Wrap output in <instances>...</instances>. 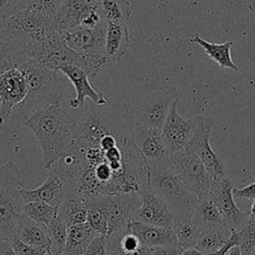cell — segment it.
Wrapping results in <instances>:
<instances>
[{"instance_id": "7bdbcfd3", "label": "cell", "mask_w": 255, "mask_h": 255, "mask_svg": "<svg viewBox=\"0 0 255 255\" xmlns=\"http://www.w3.org/2000/svg\"><path fill=\"white\" fill-rule=\"evenodd\" d=\"M88 1H89V2H90V3H92V0H88Z\"/></svg>"}, {"instance_id": "60d3db41", "label": "cell", "mask_w": 255, "mask_h": 255, "mask_svg": "<svg viewBox=\"0 0 255 255\" xmlns=\"http://www.w3.org/2000/svg\"><path fill=\"white\" fill-rule=\"evenodd\" d=\"M250 10L252 11V13L255 15V3L254 4H252L251 6H250Z\"/></svg>"}, {"instance_id": "ac0fdd59", "label": "cell", "mask_w": 255, "mask_h": 255, "mask_svg": "<svg viewBox=\"0 0 255 255\" xmlns=\"http://www.w3.org/2000/svg\"><path fill=\"white\" fill-rule=\"evenodd\" d=\"M127 230L133 234L142 244L150 248L177 245L174 233L170 228L146 224L131 218L128 222Z\"/></svg>"}, {"instance_id": "5bb4252c", "label": "cell", "mask_w": 255, "mask_h": 255, "mask_svg": "<svg viewBox=\"0 0 255 255\" xmlns=\"http://www.w3.org/2000/svg\"><path fill=\"white\" fill-rule=\"evenodd\" d=\"M58 72H61L69 79L76 91V97L68 101V106L71 109L76 110L82 108L87 98L97 106L103 107L108 105V100L104 95L98 93L92 87L90 78L83 69L74 65H62L58 68Z\"/></svg>"}, {"instance_id": "74e56055", "label": "cell", "mask_w": 255, "mask_h": 255, "mask_svg": "<svg viewBox=\"0 0 255 255\" xmlns=\"http://www.w3.org/2000/svg\"><path fill=\"white\" fill-rule=\"evenodd\" d=\"M0 255H18L10 241L0 238Z\"/></svg>"}, {"instance_id": "5b68a950", "label": "cell", "mask_w": 255, "mask_h": 255, "mask_svg": "<svg viewBox=\"0 0 255 255\" xmlns=\"http://www.w3.org/2000/svg\"><path fill=\"white\" fill-rule=\"evenodd\" d=\"M37 59L49 69L58 72L62 65H74L83 69L90 79L95 80L107 60L104 55L81 54L64 44L58 32H55L38 53Z\"/></svg>"}, {"instance_id": "4316f807", "label": "cell", "mask_w": 255, "mask_h": 255, "mask_svg": "<svg viewBox=\"0 0 255 255\" xmlns=\"http://www.w3.org/2000/svg\"><path fill=\"white\" fill-rule=\"evenodd\" d=\"M96 6L107 22L127 23L132 15V7L128 0H99Z\"/></svg>"}, {"instance_id": "f546056e", "label": "cell", "mask_w": 255, "mask_h": 255, "mask_svg": "<svg viewBox=\"0 0 255 255\" xmlns=\"http://www.w3.org/2000/svg\"><path fill=\"white\" fill-rule=\"evenodd\" d=\"M47 230L52 242L50 255H63L67 241L68 227L62 221L59 214L54 219V221L47 227Z\"/></svg>"}, {"instance_id": "ba28073f", "label": "cell", "mask_w": 255, "mask_h": 255, "mask_svg": "<svg viewBox=\"0 0 255 255\" xmlns=\"http://www.w3.org/2000/svg\"><path fill=\"white\" fill-rule=\"evenodd\" d=\"M28 90L22 64L13 66L0 75V125H5L13 111L26 100Z\"/></svg>"}, {"instance_id": "83f0119b", "label": "cell", "mask_w": 255, "mask_h": 255, "mask_svg": "<svg viewBox=\"0 0 255 255\" xmlns=\"http://www.w3.org/2000/svg\"><path fill=\"white\" fill-rule=\"evenodd\" d=\"M193 217L201 229L226 227L219 209L208 197L199 200L193 212Z\"/></svg>"}, {"instance_id": "cb8c5ba5", "label": "cell", "mask_w": 255, "mask_h": 255, "mask_svg": "<svg viewBox=\"0 0 255 255\" xmlns=\"http://www.w3.org/2000/svg\"><path fill=\"white\" fill-rule=\"evenodd\" d=\"M98 235L87 223L69 227L63 255H84L93 239Z\"/></svg>"}, {"instance_id": "4dcf8cb0", "label": "cell", "mask_w": 255, "mask_h": 255, "mask_svg": "<svg viewBox=\"0 0 255 255\" xmlns=\"http://www.w3.org/2000/svg\"><path fill=\"white\" fill-rule=\"evenodd\" d=\"M236 233L237 245L242 255H252L255 248V218L248 217L245 223L236 230Z\"/></svg>"}, {"instance_id": "603a6c76", "label": "cell", "mask_w": 255, "mask_h": 255, "mask_svg": "<svg viewBox=\"0 0 255 255\" xmlns=\"http://www.w3.org/2000/svg\"><path fill=\"white\" fill-rule=\"evenodd\" d=\"M189 41L199 45L207 56H209L221 69H229L234 72L239 71V68L231 57V48L234 44L233 41H226L221 44L211 43L201 38L198 34H194Z\"/></svg>"}, {"instance_id": "30bf717a", "label": "cell", "mask_w": 255, "mask_h": 255, "mask_svg": "<svg viewBox=\"0 0 255 255\" xmlns=\"http://www.w3.org/2000/svg\"><path fill=\"white\" fill-rule=\"evenodd\" d=\"M180 102L178 96L172 103L168 115L161 128V135L169 154L183 150L191 139L198 123V117L184 119L177 112Z\"/></svg>"}, {"instance_id": "4fadbf2b", "label": "cell", "mask_w": 255, "mask_h": 255, "mask_svg": "<svg viewBox=\"0 0 255 255\" xmlns=\"http://www.w3.org/2000/svg\"><path fill=\"white\" fill-rule=\"evenodd\" d=\"M106 25L97 28L77 27L60 34L66 46L75 52L90 55H104Z\"/></svg>"}, {"instance_id": "2e32d148", "label": "cell", "mask_w": 255, "mask_h": 255, "mask_svg": "<svg viewBox=\"0 0 255 255\" xmlns=\"http://www.w3.org/2000/svg\"><path fill=\"white\" fill-rule=\"evenodd\" d=\"M94 6L88 0H65L52 20L53 29L62 34L81 27L84 19Z\"/></svg>"}, {"instance_id": "e575fe53", "label": "cell", "mask_w": 255, "mask_h": 255, "mask_svg": "<svg viewBox=\"0 0 255 255\" xmlns=\"http://www.w3.org/2000/svg\"><path fill=\"white\" fill-rule=\"evenodd\" d=\"M28 0H1L2 16L6 18L27 7Z\"/></svg>"}, {"instance_id": "1f68e13d", "label": "cell", "mask_w": 255, "mask_h": 255, "mask_svg": "<svg viewBox=\"0 0 255 255\" xmlns=\"http://www.w3.org/2000/svg\"><path fill=\"white\" fill-rule=\"evenodd\" d=\"M65 0H28L27 8L42 19L52 23Z\"/></svg>"}, {"instance_id": "d6986e66", "label": "cell", "mask_w": 255, "mask_h": 255, "mask_svg": "<svg viewBox=\"0 0 255 255\" xmlns=\"http://www.w3.org/2000/svg\"><path fill=\"white\" fill-rule=\"evenodd\" d=\"M130 46V36L126 23L107 22L104 56L107 63L120 61Z\"/></svg>"}, {"instance_id": "3957f363", "label": "cell", "mask_w": 255, "mask_h": 255, "mask_svg": "<svg viewBox=\"0 0 255 255\" xmlns=\"http://www.w3.org/2000/svg\"><path fill=\"white\" fill-rule=\"evenodd\" d=\"M22 173L12 160L0 163V238L8 241L18 237L25 204L21 194Z\"/></svg>"}, {"instance_id": "277c9868", "label": "cell", "mask_w": 255, "mask_h": 255, "mask_svg": "<svg viewBox=\"0 0 255 255\" xmlns=\"http://www.w3.org/2000/svg\"><path fill=\"white\" fill-rule=\"evenodd\" d=\"M149 189L169 205L173 213L193 214L199 199L163 161L151 164Z\"/></svg>"}, {"instance_id": "44dd1931", "label": "cell", "mask_w": 255, "mask_h": 255, "mask_svg": "<svg viewBox=\"0 0 255 255\" xmlns=\"http://www.w3.org/2000/svg\"><path fill=\"white\" fill-rule=\"evenodd\" d=\"M172 231L174 233L177 245L185 249L195 247L201 227L194 219L193 214L174 213Z\"/></svg>"}, {"instance_id": "d6a6232c", "label": "cell", "mask_w": 255, "mask_h": 255, "mask_svg": "<svg viewBox=\"0 0 255 255\" xmlns=\"http://www.w3.org/2000/svg\"><path fill=\"white\" fill-rule=\"evenodd\" d=\"M11 244L18 255H49L46 250L27 244L18 237L13 239L11 241Z\"/></svg>"}, {"instance_id": "8992f818", "label": "cell", "mask_w": 255, "mask_h": 255, "mask_svg": "<svg viewBox=\"0 0 255 255\" xmlns=\"http://www.w3.org/2000/svg\"><path fill=\"white\" fill-rule=\"evenodd\" d=\"M184 182L187 188L199 199L208 196L211 178L199 159L188 149L171 153L164 161Z\"/></svg>"}, {"instance_id": "f1b7e54d", "label": "cell", "mask_w": 255, "mask_h": 255, "mask_svg": "<svg viewBox=\"0 0 255 255\" xmlns=\"http://www.w3.org/2000/svg\"><path fill=\"white\" fill-rule=\"evenodd\" d=\"M23 214L32 221L48 227L58 216L59 207L42 201H30L24 204Z\"/></svg>"}, {"instance_id": "8d00e7d4", "label": "cell", "mask_w": 255, "mask_h": 255, "mask_svg": "<svg viewBox=\"0 0 255 255\" xmlns=\"http://www.w3.org/2000/svg\"><path fill=\"white\" fill-rule=\"evenodd\" d=\"M233 195L238 198L255 199V182L246 185L243 188H233Z\"/></svg>"}, {"instance_id": "8fae6325", "label": "cell", "mask_w": 255, "mask_h": 255, "mask_svg": "<svg viewBox=\"0 0 255 255\" xmlns=\"http://www.w3.org/2000/svg\"><path fill=\"white\" fill-rule=\"evenodd\" d=\"M177 97L176 90L172 87L165 86L152 92L136 107L135 123L161 128L170 107Z\"/></svg>"}, {"instance_id": "d4e9b609", "label": "cell", "mask_w": 255, "mask_h": 255, "mask_svg": "<svg viewBox=\"0 0 255 255\" xmlns=\"http://www.w3.org/2000/svg\"><path fill=\"white\" fill-rule=\"evenodd\" d=\"M18 238L27 244L46 250L50 255L52 242L47 227L32 221L25 215L20 225Z\"/></svg>"}, {"instance_id": "7c38bea8", "label": "cell", "mask_w": 255, "mask_h": 255, "mask_svg": "<svg viewBox=\"0 0 255 255\" xmlns=\"http://www.w3.org/2000/svg\"><path fill=\"white\" fill-rule=\"evenodd\" d=\"M140 204L135 209L132 218L140 222L172 229L174 213L161 197L149 188L139 193Z\"/></svg>"}, {"instance_id": "836d02e7", "label": "cell", "mask_w": 255, "mask_h": 255, "mask_svg": "<svg viewBox=\"0 0 255 255\" xmlns=\"http://www.w3.org/2000/svg\"><path fill=\"white\" fill-rule=\"evenodd\" d=\"M84 255H108V239L104 235L96 236Z\"/></svg>"}, {"instance_id": "484cf974", "label": "cell", "mask_w": 255, "mask_h": 255, "mask_svg": "<svg viewBox=\"0 0 255 255\" xmlns=\"http://www.w3.org/2000/svg\"><path fill=\"white\" fill-rule=\"evenodd\" d=\"M232 231L227 227L201 229L195 247L206 255L219 250L230 239Z\"/></svg>"}, {"instance_id": "ffe728a7", "label": "cell", "mask_w": 255, "mask_h": 255, "mask_svg": "<svg viewBox=\"0 0 255 255\" xmlns=\"http://www.w3.org/2000/svg\"><path fill=\"white\" fill-rule=\"evenodd\" d=\"M107 239L108 255H151V248L127 229L115 232Z\"/></svg>"}, {"instance_id": "9a60e30c", "label": "cell", "mask_w": 255, "mask_h": 255, "mask_svg": "<svg viewBox=\"0 0 255 255\" xmlns=\"http://www.w3.org/2000/svg\"><path fill=\"white\" fill-rule=\"evenodd\" d=\"M134 142L150 165L165 161L169 155L162 139L161 128L135 123Z\"/></svg>"}, {"instance_id": "7a4b0ae2", "label": "cell", "mask_w": 255, "mask_h": 255, "mask_svg": "<svg viewBox=\"0 0 255 255\" xmlns=\"http://www.w3.org/2000/svg\"><path fill=\"white\" fill-rule=\"evenodd\" d=\"M88 205L87 224L99 235L107 238L113 233L127 229L140 204L139 193L99 195L86 197Z\"/></svg>"}, {"instance_id": "e0dca14e", "label": "cell", "mask_w": 255, "mask_h": 255, "mask_svg": "<svg viewBox=\"0 0 255 255\" xmlns=\"http://www.w3.org/2000/svg\"><path fill=\"white\" fill-rule=\"evenodd\" d=\"M20 194L25 203L30 201H42L59 207L65 198V183L59 175L50 173L48 178L36 188L28 189L21 186Z\"/></svg>"}, {"instance_id": "f35d334b", "label": "cell", "mask_w": 255, "mask_h": 255, "mask_svg": "<svg viewBox=\"0 0 255 255\" xmlns=\"http://www.w3.org/2000/svg\"><path fill=\"white\" fill-rule=\"evenodd\" d=\"M180 255H206L196 247H190V248H185L182 250Z\"/></svg>"}, {"instance_id": "ab89813d", "label": "cell", "mask_w": 255, "mask_h": 255, "mask_svg": "<svg viewBox=\"0 0 255 255\" xmlns=\"http://www.w3.org/2000/svg\"><path fill=\"white\" fill-rule=\"evenodd\" d=\"M226 255H242V253H241V250H240L239 246L236 244V245L232 246V247L228 250V252L226 253Z\"/></svg>"}, {"instance_id": "52a82bcc", "label": "cell", "mask_w": 255, "mask_h": 255, "mask_svg": "<svg viewBox=\"0 0 255 255\" xmlns=\"http://www.w3.org/2000/svg\"><path fill=\"white\" fill-rule=\"evenodd\" d=\"M214 127L213 121L199 116L194 133L184 148L192 151L199 157L211 179L227 175L224 162L215 153L210 144V137Z\"/></svg>"}, {"instance_id": "9c48e42d", "label": "cell", "mask_w": 255, "mask_h": 255, "mask_svg": "<svg viewBox=\"0 0 255 255\" xmlns=\"http://www.w3.org/2000/svg\"><path fill=\"white\" fill-rule=\"evenodd\" d=\"M233 188V181L228 175L211 179L207 196L217 206L226 227L231 231L238 230L249 217L248 213L243 212L236 205Z\"/></svg>"}, {"instance_id": "b9f144b4", "label": "cell", "mask_w": 255, "mask_h": 255, "mask_svg": "<svg viewBox=\"0 0 255 255\" xmlns=\"http://www.w3.org/2000/svg\"><path fill=\"white\" fill-rule=\"evenodd\" d=\"M98 1H99V0H92V3H93L94 5H96V4L98 3Z\"/></svg>"}, {"instance_id": "6da1fadb", "label": "cell", "mask_w": 255, "mask_h": 255, "mask_svg": "<svg viewBox=\"0 0 255 255\" xmlns=\"http://www.w3.org/2000/svg\"><path fill=\"white\" fill-rule=\"evenodd\" d=\"M22 124L37 138L48 169L71 146L78 122L64 108L63 99H57L34 108Z\"/></svg>"}, {"instance_id": "7402d4cb", "label": "cell", "mask_w": 255, "mask_h": 255, "mask_svg": "<svg viewBox=\"0 0 255 255\" xmlns=\"http://www.w3.org/2000/svg\"><path fill=\"white\" fill-rule=\"evenodd\" d=\"M59 216L68 228L86 223L88 217L87 198L77 194L66 193L59 206Z\"/></svg>"}, {"instance_id": "d590c367", "label": "cell", "mask_w": 255, "mask_h": 255, "mask_svg": "<svg viewBox=\"0 0 255 255\" xmlns=\"http://www.w3.org/2000/svg\"><path fill=\"white\" fill-rule=\"evenodd\" d=\"M183 248L179 245H166L151 248V255H180Z\"/></svg>"}]
</instances>
